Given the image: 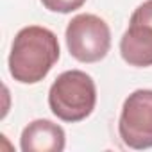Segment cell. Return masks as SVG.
<instances>
[{"mask_svg":"<svg viewBox=\"0 0 152 152\" xmlns=\"http://www.w3.org/2000/svg\"><path fill=\"white\" fill-rule=\"evenodd\" d=\"M59 59L57 36L41 25L23 27L13 39L9 54V73L22 84L43 81Z\"/></svg>","mask_w":152,"mask_h":152,"instance_id":"1","label":"cell"},{"mask_svg":"<svg viewBox=\"0 0 152 152\" xmlns=\"http://www.w3.org/2000/svg\"><path fill=\"white\" fill-rule=\"evenodd\" d=\"M97 104V86L86 72L68 70L57 75L48 90L50 111L63 122H81L88 118Z\"/></svg>","mask_w":152,"mask_h":152,"instance_id":"2","label":"cell"},{"mask_svg":"<svg viewBox=\"0 0 152 152\" xmlns=\"http://www.w3.org/2000/svg\"><path fill=\"white\" fill-rule=\"evenodd\" d=\"M66 47L72 57L81 63H97L111 48V31L97 15H77L66 27Z\"/></svg>","mask_w":152,"mask_h":152,"instance_id":"3","label":"cell"},{"mask_svg":"<svg viewBox=\"0 0 152 152\" xmlns=\"http://www.w3.org/2000/svg\"><path fill=\"white\" fill-rule=\"evenodd\" d=\"M118 132L129 148L152 147V90L132 91L122 107Z\"/></svg>","mask_w":152,"mask_h":152,"instance_id":"4","label":"cell"},{"mask_svg":"<svg viewBox=\"0 0 152 152\" xmlns=\"http://www.w3.org/2000/svg\"><path fill=\"white\" fill-rule=\"evenodd\" d=\"M64 145L66 136L63 127L45 118L31 122L20 138V148L23 152H61Z\"/></svg>","mask_w":152,"mask_h":152,"instance_id":"5","label":"cell"},{"mask_svg":"<svg viewBox=\"0 0 152 152\" xmlns=\"http://www.w3.org/2000/svg\"><path fill=\"white\" fill-rule=\"evenodd\" d=\"M120 54L131 66H152V25L129 22V29L120 39Z\"/></svg>","mask_w":152,"mask_h":152,"instance_id":"6","label":"cell"},{"mask_svg":"<svg viewBox=\"0 0 152 152\" xmlns=\"http://www.w3.org/2000/svg\"><path fill=\"white\" fill-rule=\"evenodd\" d=\"M86 0H41V4L52 11V13H72V11H77L84 6Z\"/></svg>","mask_w":152,"mask_h":152,"instance_id":"7","label":"cell"},{"mask_svg":"<svg viewBox=\"0 0 152 152\" xmlns=\"http://www.w3.org/2000/svg\"><path fill=\"white\" fill-rule=\"evenodd\" d=\"M131 22H141V23L152 25V0H147V2L136 7V11L131 16Z\"/></svg>","mask_w":152,"mask_h":152,"instance_id":"8","label":"cell"}]
</instances>
